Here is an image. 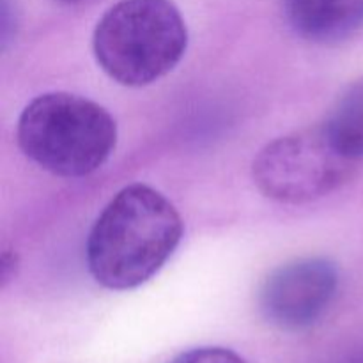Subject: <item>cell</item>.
I'll list each match as a JSON object with an SVG mask.
<instances>
[{
  "label": "cell",
  "mask_w": 363,
  "mask_h": 363,
  "mask_svg": "<svg viewBox=\"0 0 363 363\" xmlns=\"http://www.w3.org/2000/svg\"><path fill=\"white\" fill-rule=\"evenodd\" d=\"M176 206L147 184L123 188L89 233L87 266L99 286L130 291L162 269L183 238Z\"/></svg>",
  "instance_id": "cell-1"
},
{
  "label": "cell",
  "mask_w": 363,
  "mask_h": 363,
  "mask_svg": "<svg viewBox=\"0 0 363 363\" xmlns=\"http://www.w3.org/2000/svg\"><path fill=\"white\" fill-rule=\"evenodd\" d=\"M18 144L35 165L60 177L101 169L117 144V124L98 103L69 92H46L21 112Z\"/></svg>",
  "instance_id": "cell-2"
},
{
  "label": "cell",
  "mask_w": 363,
  "mask_h": 363,
  "mask_svg": "<svg viewBox=\"0 0 363 363\" xmlns=\"http://www.w3.org/2000/svg\"><path fill=\"white\" fill-rule=\"evenodd\" d=\"M188 28L172 0H119L92 35L99 67L117 84L144 87L183 59Z\"/></svg>",
  "instance_id": "cell-3"
},
{
  "label": "cell",
  "mask_w": 363,
  "mask_h": 363,
  "mask_svg": "<svg viewBox=\"0 0 363 363\" xmlns=\"http://www.w3.org/2000/svg\"><path fill=\"white\" fill-rule=\"evenodd\" d=\"M357 160L340 151L323 126L284 135L266 144L252 165L255 186L282 204H305L350 181Z\"/></svg>",
  "instance_id": "cell-4"
},
{
  "label": "cell",
  "mask_w": 363,
  "mask_h": 363,
  "mask_svg": "<svg viewBox=\"0 0 363 363\" xmlns=\"http://www.w3.org/2000/svg\"><path fill=\"white\" fill-rule=\"evenodd\" d=\"M337 287L339 272L330 259H296L277 268L262 282L259 311L269 325L300 332L325 315Z\"/></svg>",
  "instance_id": "cell-5"
},
{
  "label": "cell",
  "mask_w": 363,
  "mask_h": 363,
  "mask_svg": "<svg viewBox=\"0 0 363 363\" xmlns=\"http://www.w3.org/2000/svg\"><path fill=\"white\" fill-rule=\"evenodd\" d=\"M293 30L307 41H346L363 27V0H286Z\"/></svg>",
  "instance_id": "cell-6"
},
{
  "label": "cell",
  "mask_w": 363,
  "mask_h": 363,
  "mask_svg": "<svg viewBox=\"0 0 363 363\" xmlns=\"http://www.w3.org/2000/svg\"><path fill=\"white\" fill-rule=\"evenodd\" d=\"M323 126L340 151L363 158V78L344 91Z\"/></svg>",
  "instance_id": "cell-7"
},
{
  "label": "cell",
  "mask_w": 363,
  "mask_h": 363,
  "mask_svg": "<svg viewBox=\"0 0 363 363\" xmlns=\"http://www.w3.org/2000/svg\"><path fill=\"white\" fill-rule=\"evenodd\" d=\"M169 363H247V360L227 347L204 346L184 351Z\"/></svg>",
  "instance_id": "cell-8"
},
{
  "label": "cell",
  "mask_w": 363,
  "mask_h": 363,
  "mask_svg": "<svg viewBox=\"0 0 363 363\" xmlns=\"http://www.w3.org/2000/svg\"><path fill=\"white\" fill-rule=\"evenodd\" d=\"M11 0H2L0 4V35H2V48L6 50L16 30V13Z\"/></svg>",
  "instance_id": "cell-9"
},
{
  "label": "cell",
  "mask_w": 363,
  "mask_h": 363,
  "mask_svg": "<svg viewBox=\"0 0 363 363\" xmlns=\"http://www.w3.org/2000/svg\"><path fill=\"white\" fill-rule=\"evenodd\" d=\"M330 363H363V342L354 346L353 350L342 353L339 358Z\"/></svg>",
  "instance_id": "cell-10"
},
{
  "label": "cell",
  "mask_w": 363,
  "mask_h": 363,
  "mask_svg": "<svg viewBox=\"0 0 363 363\" xmlns=\"http://www.w3.org/2000/svg\"><path fill=\"white\" fill-rule=\"evenodd\" d=\"M9 269H16V255H11L9 252H4L2 254V282H9L11 273Z\"/></svg>",
  "instance_id": "cell-11"
},
{
  "label": "cell",
  "mask_w": 363,
  "mask_h": 363,
  "mask_svg": "<svg viewBox=\"0 0 363 363\" xmlns=\"http://www.w3.org/2000/svg\"><path fill=\"white\" fill-rule=\"evenodd\" d=\"M59 2H64V4H77V2H84V0H59Z\"/></svg>",
  "instance_id": "cell-12"
}]
</instances>
